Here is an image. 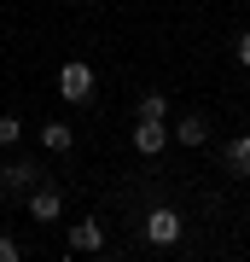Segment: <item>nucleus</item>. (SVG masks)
<instances>
[{"label":"nucleus","mask_w":250,"mask_h":262,"mask_svg":"<svg viewBox=\"0 0 250 262\" xmlns=\"http://www.w3.org/2000/svg\"><path fill=\"white\" fill-rule=\"evenodd\" d=\"M70 245H76V251H105V227L99 222H76L70 227Z\"/></svg>","instance_id":"obj_6"},{"label":"nucleus","mask_w":250,"mask_h":262,"mask_svg":"<svg viewBox=\"0 0 250 262\" xmlns=\"http://www.w3.org/2000/svg\"><path fill=\"white\" fill-rule=\"evenodd\" d=\"M163 146H169V128H163V117H140V128H134V151H140V158H157Z\"/></svg>","instance_id":"obj_3"},{"label":"nucleus","mask_w":250,"mask_h":262,"mask_svg":"<svg viewBox=\"0 0 250 262\" xmlns=\"http://www.w3.org/2000/svg\"><path fill=\"white\" fill-rule=\"evenodd\" d=\"M175 140H180V146H204V140H210V122H204V117H180V122H175Z\"/></svg>","instance_id":"obj_7"},{"label":"nucleus","mask_w":250,"mask_h":262,"mask_svg":"<svg viewBox=\"0 0 250 262\" xmlns=\"http://www.w3.org/2000/svg\"><path fill=\"white\" fill-rule=\"evenodd\" d=\"M233 53H239V64H250V35H239V47H233Z\"/></svg>","instance_id":"obj_13"},{"label":"nucleus","mask_w":250,"mask_h":262,"mask_svg":"<svg viewBox=\"0 0 250 262\" xmlns=\"http://www.w3.org/2000/svg\"><path fill=\"white\" fill-rule=\"evenodd\" d=\"M18 256V239H0V262H12Z\"/></svg>","instance_id":"obj_12"},{"label":"nucleus","mask_w":250,"mask_h":262,"mask_svg":"<svg viewBox=\"0 0 250 262\" xmlns=\"http://www.w3.org/2000/svg\"><path fill=\"white\" fill-rule=\"evenodd\" d=\"M227 169L233 175H250V134H239V140L227 146Z\"/></svg>","instance_id":"obj_9"},{"label":"nucleus","mask_w":250,"mask_h":262,"mask_svg":"<svg viewBox=\"0 0 250 262\" xmlns=\"http://www.w3.org/2000/svg\"><path fill=\"white\" fill-rule=\"evenodd\" d=\"M35 181H41V163H29V158H18V163L0 169V192H29Z\"/></svg>","instance_id":"obj_4"},{"label":"nucleus","mask_w":250,"mask_h":262,"mask_svg":"<svg viewBox=\"0 0 250 262\" xmlns=\"http://www.w3.org/2000/svg\"><path fill=\"white\" fill-rule=\"evenodd\" d=\"M180 227H186V222H180V210H169V204H157V210L146 215V239H151V245H175V239H180Z\"/></svg>","instance_id":"obj_2"},{"label":"nucleus","mask_w":250,"mask_h":262,"mask_svg":"<svg viewBox=\"0 0 250 262\" xmlns=\"http://www.w3.org/2000/svg\"><path fill=\"white\" fill-rule=\"evenodd\" d=\"M18 134H24L18 117H0V146H18Z\"/></svg>","instance_id":"obj_11"},{"label":"nucleus","mask_w":250,"mask_h":262,"mask_svg":"<svg viewBox=\"0 0 250 262\" xmlns=\"http://www.w3.org/2000/svg\"><path fill=\"white\" fill-rule=\"evenodd\" d=\"M140 117H169V99L163 94H146V99H140Z\"/></svg>","instance_id":"obj_10"},{"label":"nucleus","mask_w":250,"mask_h":262,"mask_svg":"<svg viewBox=\"0 0 250 262\" xmlns=\"http://www.w3.org/2000/svg\"><path fill=\"white\" fill-rule=\"evenodd\" d=\"M70 140H76V128H64V122H47V128H41V146L47 151H70Z\"/></svg>","instance_id":"obj_8"},{"label":"nucleus","mask_w":250,"mask_h":262,"mask_svg":"<svg viewBox=\"0 0 250 262\" xmlns=\"http://www.w3.org/2000/svg\"><path fill=\"white\" fill-rule=\"evenodd\" d=\"M29 215H35V222H58V215H64V198L35 181V187H29Z\"/></svg>","instance_id":"obj_5"},{"label":"nucleus","mask_w":250,"mask_h":262,"mask_svg":"<svg viewBox=\"0 0 250 262\" xmlns=\"http://www.w3.org/2000/svg\"><path fill=\"white\" fill-rule=\"evenodd\" d=\"M58 94H64L70 105H82V99H93V70L82 64V58H70V64L58 70Z\"/></svg>","instance_id":"obj_1"}]
</instances>
